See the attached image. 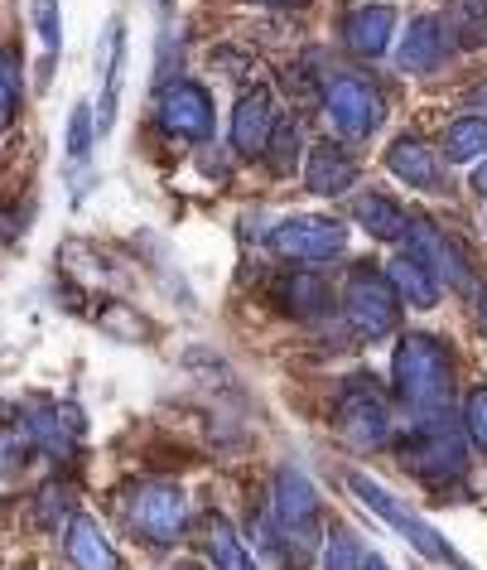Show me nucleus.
Instances as JSON below:
<instances>
[{"label": "nucleus", "mask_w": 487, "mask_h": 570, "mask_svg": "<svg viewBox=\"0 0 487 570\" xmlns=\"http://www.w3.org/2000/svg\"><path fill=\"white\" fill-rule=\"evenodd\" d=\"M391 377H396V396L406 402L415 416H439L454 402V367L429 334H406L391 358Z\"/></svg>", "instance_id": "1"}, {"label": "nucleus", "mask_w": 487, "mask_h": 570, "mask_svg": "<svg viewBox=\"0 0 487 570\" xmlns=\"http://www.w3.org/2000/svg\"><path fill=\"white\" fill-rule=\"evenodd\" d=\"M400 460L420 479H458L464 474V440H458L444 411L439 416H420L415 421V435L400 445Z\"/></svg>", "instance_id": "2"}, {"label": "nucleus", "mask_w": 487, "mask_h": 570, "mask_svg": "<svg viewBox=\"0 0 487 570\" xmlns=\"http://www.w3.org/2000/svg\"><path fill=\"white\" fill-rule=\"evenodd\" d=\"M270 512H276L280 537L295 547V561L319 541V493L299 469H280L276 493H270Z\"/></svg>", "instance_id": "3"}, {"label": "nucleus", "mask_w": 487, "mask_h": 570, "mask_svg": "<svg viewBox=\"0 0 487 570\" xmlns=\"http://www.w3.org/2000/svg\"><path fill=\"white\" fill-rule=\"evenodd\" d=\"M334 431L348 440L352 450L386 445V435H391V411H386L381 396L367 387V377H352L348 387H342L338 406H334Z\"/></svg>", "instance_id": "4"}, {"label": "nucleus", "mask_w": 487, "mask_h": 570, "mask_svg": "<svg viewBox=\"0 0 487 570\" xmlns=\"http://www.w3.org/2000/svg\"><path fill=\"white\" fill-rule=\"evenodd\" d=\"M342 315H348L357 338H381L396 330L400 320V301L386 285V276H371V271H352L348 291H342Z\"/></svg>", "instance_id": "5"}, {"label": "nucleus", "mask_w": 487, "mask_h": 570, "mask_svg": "<svg viewBox=\"0 0 487 570\" xmlns=\"http://www.w3.org/2000/svg\"><path fill=\"white\" fill-rule=\"evenodd\" d=\"M348 489H352L357 498H362V503H367L371 512H377L381 522H391L396 532L406 537V541H410V547L420 551V556H429V561H454V551H449V547H444V541H439V532H435V527H429L425 518H415V512H410L406 503H396V498L386 493L381 483H371L367 474H348Z\"/></svg>", "instance_id": "6"}, {"label": "nucleus", "mask_w": 487, "mask_h": 570, "mask_svg": "<svg viewBox=\"0 0 487 570\" xmlns=\"http://www.w3.org/2000/svg\"><path fill=\"white\" fill-rule=\"evenodd\" d=\"M131 522L155 547H169V541H179L183 527H189V498H183V489H175V483H140L131 493Z\"/></svg>", "instance_id": "7"}, {"label": "nucleus", "mask_w": 487, "mask_h": 570, "mask_svg": "<svg viewBox=\"0 0 487 570\" xmlns=\"http://www.w3.org/2000/svg\"><path fill=\"white\" fill-rule=\"evenodd\" d=\"M348 242V227L334 218H314V213H295L270 233V247L290 262H334Z\"/></svg>", "instance_id": "8"}, {"label": "nucleus", "mask_w": 487, "mask_h": 570, "mask_svg": "<svg viewBox=\"0 0 487 570\" xmlns=\"http://www.w3.org/2000/svg\"><path fill=\"white\" fill-rule=\"evenodd\" d=\"M324 107H328V121H334V131L348 136V140H367L381 126V117H386L381 92L371 88V82H362V78H338L334 88H328Z\"/></svg>", "instance_id": "9"}, {"label": "nucleus", "mask_w": 487, "mask_h": 570, "mask_svg": "<svg viewBox=\"0 0 487 570\" xmlns=\"http://www.w3.org/2000/svg\"><path fill=\"white\" fill-rule=\"evenodd\" d=\"M406 237H410V252H406V256H410V262H420L435 281H444V285H468V262H464V252H458L435 223L415 218V223H406Z\"/></svg>", "instance_id": "10"}, {"label": "nucleus", "mask_w": 487, "mask_h": 570, "mask_svg": "<svg viewBox=\"0 0 487 570\" xmlns=\"http://www.w3.org/2000/svg\"><path fill=\"white\" fill-rule=\"evenodd\" d=\"M160 121L169 136H183V140H198L208 136L212 126V102L198 82H169L165 97H160Z\"/></svg>", "instance_id": "11"}, {"label": "nucleus", "mask_w": 487, "mask_h": 570, "mask_svg": "<svg viewBox=\"0 0 487 570\" xmlns=\"http://www.w3.org/2000/svg\"><path fill=\"white\" fill-rule=\"evenodd\" d=\"M270 131H276V97H270L266 88L241 92V102L232 111V146L241 155H261Z\"/></svg>", "instance_id": "12"}, {"label": "nucleus", "mask_w": 487, "mask_h": 570, "mask_svg": "<svg viewBox=\"0 0 487 570\" xmlns=\"http://www.w3.org/2000/svg\"><path fill=\"white\" fill-rule=\"evenodd\" d=\"M391 35H396V10L391 6H362L342 20V39H348V49L357 53V59H381L386 45H391Z\"/></svg>", "instance_id": "13"}, {"label": "nucleus", "mask_w": 487, "mask_h": 570, "mask_svg": "<svg viewBox=\"0 0 487 570\" xmlns=\"http://www.w3.org/2000/svg\"><path fill=\"white\" fill-rule=\"evenodd\" d=\"M352 179H357V165L348 160V150H342V146L324 140V146L309 150V169H305V189H309V194L334 198V194H342V189H352Z\"/></svg>", "instance_id": "14"}, {"label": "nucleus", "mask_w": 487, "mask_h": 570, "mask_svg": "<svg viewBox=\"0 0 487 570\" xmlns=\"http://www.w3.org/2000/svg\"><path fill=\"white\" fill-rule=\"evenodd\" d=\"M400 68L406 73H435L439 59H444V24L439 16H415L406 39H400Z\"/></svg>", "instance_id": "15"}, {"label": "nucleus", "mask_w": 487, "mask_h": 570, "mask_svg": "<svg viewBox=\"0 0 487 570\" xmlns=\"http://www.w3.org/2000/svg\"><path fill=\"white\" fill-rule=\"evenodd\" d=\"M386 165H391L396 179H406L410 189H425V194H439V165H435V150L415 136H400L391 150H386Z\"/></svg>", "instance_id": "16"}, {"label": "nucleus", "mask_w": 487, "mask_h": 570, "mask_svg": "<svg viewBox=\"0 0 487 570\" xmlns=\"http://www.w3.org/2000/svg\"><path fill=\"white\" fill-rule=\"evenodd\" d=\"M68 556H73L78 570H121V556L107 541V532H102V522L97 518H73L68 522Z\"/></svg>", "instance_id": "17"}, {"label": "nucleus", "mask_w": 487, "mask_h": 570, "mask_svg": "<svg viewBox=\"0 0 487 570\" xmlns=\"http://www.w3.org/2000/svg\"><path fill=\"white\" fill-rule=\"evenodd\" d=\"M386 285H391L396 301H406L410 309H435L439 305V281L429 276L420 262H410V256H396V262L386 266Z\"/></svg>", "instance_id": "18"}, {"label": "nucleus", "mask_w": 487, "mask_h": 570, "mask_svg": "<svg viewBox=\"0 0 487 570\" xmlns=\"http://www.w3.org/2000/svg\"><path fill=\"white\" fill-rule=\"evenodd\" d=\"M121 49H126V24L111 20L102 30V45H97V73L107 78V97H102V136L117 121V92H121Z\"/></svg>", "instance_id": "19"}, {"label": "nucleus", "mask_w": 487, "mask_h": 570, "mask_svg": "<svg viewBox=\"0 0 487 570\" xmlns=\"http://www.w3.org/2000/svg\"><path fill=\"white\" fill-rule=\"evenodd\" d=\"M352 218L362 223L377 242H400V237H406V213H400L391 198H381V194H362V198H357Z\"/></svg>", "instance_id": "20"}, {"label": "nucleus", "mask_w": 487, "mask_h": 570, "mask_svg": "<svg viewBox=\"0 0 487 570\" xmlns=\"http://www.w3.org/2000/svg\"><path fill=\"white\" fill-rule=\"evenodd\" d=\"M444 155H449V165H468L487 155V121L483 117H464L454 121L449 131H444Z\"/></svg>", "instance_id": "21"}, {"label": "nucleus", "mask_w": 487, "mask_h": 570, "mask_svg": "<svg viewBox=\"0 0 487 570\" xmlns=\"http://www.w3.org/2000/svg\"><path fill=\"white\" fill-rule=\"evenodd\" d=\"M208 556L218 570H256L247 547H241V537L232 532V522H222V518H212V527H208Z\"/></svg>", "instance_id": "22"}, {"label": "nucleus", "mask_w": 487, "mask_h": 570, "mask_svg": "<svg viewBox=\"0 0 487 570\" xmlns=\"http://www.w3.org/2000/svg\"><path fill=\"white\" fill-rule=\"evenodd\" d=\"M362 566H367L362 541H357L348 527H338V532L324 541V570H362Z\"/></svg>", "instance_id": "23"}, {"label": "nucleus", "mask_w": 487, "mask_h": 570, "mask_svg": "<svg viewBox=\"0 0 487 570\" xmlns=\"http://www.w3.org/2000/svg\"><path fill=\"white\" fill-rule=\"evenodd\" d=\"M266 150H270V169H276V175H290L295 160H299V121H280L276 131H270Z\"/></svg>", "instance_id": "24"}, {"label": "nucleus", "mask_w": 487, "mask_h": 570, "mask_svg": "<svg viewBox=\"0 0 487 570\" xmlns=\"http://www.w3.org/2000/svg\"><path fill=\"white\" fill-rule=\"evenodd\" d=\"M285 305H290L295 315H319V309L328 305L324 281H314V276H295V281H285Z\"/></svg>", "instance_id": "25"}, {"label": "nucleus", "mask_w": 487, "mask_h": 570, "mask_svg": "<svg viewBox=\"0 0 487 570\" xmlns=\"http://www.w3.org/2000/svg\"><path fill=\"white\" fill-rule=\"evenodd\" d=\"M16 102H20V63L16 53H0V136L16 121Z\"/></svg>", "instance_id": "26"}, {"label": "nucleus", "mask_w": 487, "mask_h": 570, "mask_svg": "<svg viewBox=\"0 0 487 570\" xmlns=\"http://www.w3.org/2000/svg\"><path fill=\"white\" fill-rule=\"evenodd\" d=\"M464 431L473 440V450L487 454V387L468 392V406H464Z\"/></svg>", "instance_id": "27"}, {"label": "nucleus", "mask_w": 487, "mask_h": 570, "mask_svg": "<svg viewBox=\"0 0 487 570\" xmlns=\"http://www.w3.org/2000/svg\"><path fill=\"white\" fill-rule=\"evenodd\" d=\"M88 150H92V107L78 102L73 117H68V155H73V160H88Z\"/></svg>", "instance_id": "28"}, {"label": "nucleus", "mask_w": 487, "mask_h": 570, "mask_svg": "<svg viewBox=\"0 0 487 570\" xmlns=\"http://www.w3.org/2000/svg\"><path fill=\"white\" fill-rule=\"evenodd\" d=\"M24 454H30V435H24V425H10V431H0V474L20 469Z\"/></svg>", "instance_id": "29"}, {"label": "nucleus", "mask_w": 487, "mask_h": 570, "mask_svg": "<svg viewBox=\"0 0 487 570\" xmlns=\"http://www.w3.org/2000/svg\"><path fill=\"white\" fill-rule=\"evenodd\" d=\"M34 24H39V39H44V49L49 53L59 49V39H63V30H59V0H34Z\"/></svg>", "instance_id": "30"}, {"label": "nucleus", "mask_w": 487, "mask_h": 570, "mask_svg": "<svg viewBox=\"0 0 487 570\" xmlns=\"http://www.w3.org/2000/svg\"><path fill=\"white\" fill-rule=\"evenodd\" d=\"M473 189H478V194L487 198V165H478V169H473Z\"/></svg>", "instance_id": "31"}, {"label": "nucleus", "mask_w": 487, "mask_h": 570, "mask_svg": "<svg viewBox=\"0 0 487 570\" xmlns=\"http://www.w3.org/2000/svg\"><path fill=\"white\" fill-rule=\"evenodd\" d=\"M362 570H391V566H386L381 556H367V566H362Z\"/></svg>", "instance_id": "32"}, {"label": "nucleus", "mask_w": 487, "mask_h": 570, "mask_svg": "<svg viewBox=\"0 0 487 570\" xmlns=\"http://www.w3.org/2000/svg\"><path fill=\"white\" fill-rule=\"evenodd\" d=\"M261 6H305V0H261Z\"/></svg>", "instance_id": "33"}, {"label": "nucleus", "mask_w": 487, "mask_h": 570, "mask_svg": "<svg viewBox=\"0 0 487 570\" xmlns=\"http://www.w3.org/2000/svg\"><path fill=\"white\" fill-rule=\"evenodd\" d=\"M478 107L487 111V82H483V88H478Z\"/></svg>", "instance_id": "34"}]
</instances>
